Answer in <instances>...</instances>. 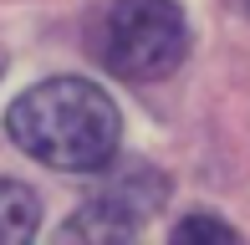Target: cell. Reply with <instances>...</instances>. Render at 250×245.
<instances>
[{"mask_svg":"<svg viewBox=\"0 0 250 245\" xmlns=\"http://www.w3.org/2000/svg\"><path fill=\"white\" fill-rule=\"evenodd\" d=\"M174 240H225V245H230V240H235V230L225 225V220L189 215V220H179V225H174Z\"/></svg>","mask_w":250,"mask_h":245,"instance_id":"277c9868","label":"cell"},{"mask_svg":"<svg viewBox=\"0 0 250 245\" xmlns=\"http://www.w3.org/2000/svg\"><path fill=\"white\" fill-rule=\"evenodd\" d=\"M5 133L21 153L56 174H97L123 138L118 102L87 77H46L26 87L5 113Z\"/></svg>","mask_w":250,"mask_h":245,"instance_id":"6da1fadb","label":"cell"},{"mask_svg":"<svg viewBox=\"0 0 250 245\" xmlns=\"http://www.w3.org/2000/svg\"><path fill=\"white\" fill-rule=\"evenodd\" d=\"M41 225V204L26 184L16 179H0V245H21L31 240Z\"/></svg>","mask_w":250,"mask_h":245,"instance_id":"3957f363","label":"cell"},{"mask_svg":"<svg viewBox=\"0 0 250 245\" xmlns=\"http://www.w3.org/2000/svg\"><path fill=\"white\" fill-rule=\"evenodd\" d=\"M0 66H5V57H0Z\"/></svg>","mask_w":250,"mask_h":245,"instance_id":"5b68a950","label":"cell"},{"mask_svg":"<svg viewBox=\"0 0 250 245\" xmlns=\"http://www.w3.org/2000/svg\"><path fill=\"white\" fill-rule=\"evenodd\" d=\"M102 66L128 82H158L189 51V20L179 0H112L97 31Z\"/></svg>","mask_w":250,"mask_h":245,"instance_id":"7a4b0ae2","label":"cell"}]
</instances>
